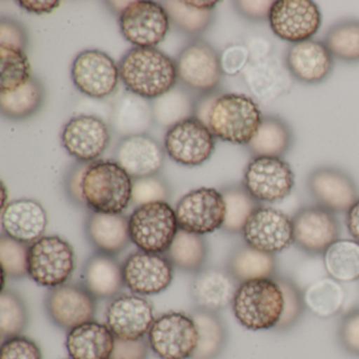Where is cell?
I'll use <instances>...</instances> for the list:
<instances>
[{"label":"cell","mask_w":359,"mask_h":359,"mask_svg":"<svg viewBox=\"0 0 359 359\" xmlns=\"http://www.w3.org/2000/svg\"><path fill=\"white\" fill-rule=\"evenodd\" d=\"M118 68L130 93L144 100L165 95L177 81L175 62L155 48H133L123 56Z\"/></svg>","instance_id":"1"},{"label":"cell","mask_w":359,"mask_h":359,"mask_svg":"<svg viewBox=\"0 0 359 359\" xmlns=\"http://www.w3.org/2000/svg\"><path fill=\"white\" fill-rule=\"evenodd\" d=\"M133 178L116 161L89 163L81 180L83 203L96 213L121 214L132 203Z\"/></svg>","instance_id":"2"},{"label":"cell","mask_w":359,"mask_h":359,"mask_svg":"<svg viewBox=\"0 0 359 359\" xmlns=\"http://www.w3.org/2000/svg\"><path fill=\"white\" fill-rule=\"evenodd\" d=\"M231 306L235 318L245 329L275 330L283 315V291L275 278L239 283Z\"/></svg>","instance_id":"3"},{"label":"cell","mask_w":359,"mask_h":359,"mask_svg":"<svg viewBox=\"0 0 359 359\" xmlns=\"http://www.w3.org/2000/svg\"><path fill=\"white\" fill-rule=\"evenodd\" d=\"M262 116L251 97L243 94L218 96L212 104L208 127L215 137L234 144H249Z\"/></svg>","instance_id":"4"},{"label":"cell","mask_w":359,"mask_h":359,"mask_svg":"<svg viewBox=\"0 0 359 359\" xmlns=\"http://www.w3.org/2000/svg\"><path fill=\"white\" fill-rule=\"evenodd\" d=\"M178 230L175 210L168 203L140 205L129 217L130 239L147 253L165 254Z\"/></svg>","instance_id":"5"},{"label":"cell","mask_w":359,"mask_h":359,"mask_svg":"<svg viewBox=\"0 0 359 359\" xmlns=\"http://www.w3.org/2000/svg\"><path fill=\"white\" fill-rule=\"evenodd\" d=\"M75 270L72 245L60 236H43L29 245L28 276L37 285H65Z\"/></svg>","instance_id":"6"},{"label":"cell","mask_w":359,"mask_h":359,"mask_svg":"<svg viewBox=\"0 0 359 359\" xmlns=\"http://www.w3.org/2000/svg\"><path fill=\"white\" fill-rule=\"evenodd\" d=\"M197 341L194 320L184 312L163 313L148 333L149 346L159 359H191Z\"/></svg>","instance_id":"7"},{"label":"cell","mask_w":359,"mask_h":359,"mask_svg":"<svg viewBox=\"0 0 359 359\" xmlns=\"http://www.w3.org/2000/svg\"><path fill=\"white\" fill-rule=\"evenodd\" d=\"M295 184V175L287 161L277 157H254L245 170V190L258 203H279Z\"/></svg>","instance_id":"8"},{"label":"cell","mask_w":359,"mask_h":359,"mask_svg":"<svg viewBox=\"0 0 359 359\" xmlns=\"http://www.w3.org/2000/svg\"><path fill=\"white\" fill-rule=\"evenodd\" d=\"M175 214L180 230L203 236L222 228L226 203L222 192L216 189L199 188L178 201Z\"/></svg>","instance_id":"9"},{"label":"cell","mask_w":359,"mask_h":359,"mask_svg":"<svg viewBox=\"0 0 359 359\" xmlns=\"http://www.w3.org/2000/svg\"><path fill=\"white\" fill-rule=\"evenodd\" d=\"M245 243L264 253H280L294 245L293 220L280 210L260 205L245 222Z\"/></svg>","instance_id":"10"},{"label":"cell","mask_w":359,"mask_h":359,"mask_svg":"<svg viewBox=\"0 0 359 359\" xmlns=\"http://www.w3.org/2000/svg\"><path fill=\"white\" fill-rule=\"evenodd\" d=\"M165 149L175 163L196 167L213 154L215 136L205 123L196 117H191L169 128L165 134Z\"/></svg>","instance_id":"11"},{"label":"cell","mask_w":359,"mask_h":359,"mask_svg":"<svg viewBox=\"0 0 359 359\" xmlns=\"http://www.w3.org/2000/svg\"><path fill=\"white\" fill-rule=\"evenodd\" d=\"M169 14L154 1H133L119 16L121 33L136 48H154L170 29Z\"/></svg>","instance_id":"12"},{"label":"cell","mask_w":359,"mask_h":359,"mask_svg":"<svg viewBox=\"0 0 359 359\" xmlns=\"http://www.w3.org/2000/svg\"><path fill=\"white\" fill-rule=\"evenodd\" d=\"M96 300L83 285L65 283L48 291L45 306L50 320L69 332L94 320Z\"/></svg>","instance_id":"13"},{"label":"cell","mask_w":359,"mask_h":359,"mask_svg":"<svg viewBox=\"0 0 359 359\" xmlns=\"http://www.w3.org/2000/svg\"><path fill=\"white\" fill-rule=\"evenodd\" d=\"M275 35L290 43L310 41L321 26V14L311 0H277L269 16Z\"/></svg>","instance_id":"14"},{"label":"cell","mask_w":359,"mask_h":359,"mask_svg":"<svg viewBox=\"0 0 359 359\" xmlns=\"http://www.w3.org/2000/svg\"><path fill=\"white\" fill-rule=\"evenodd\" d=\"M173 269L163 254L134 252L123 262V283L136 295H156L169 289Z\"/></svg>","instance_id":"15"},{"label":"cell","mask_w":359,"mask_h":359,"mask_svg":"<svg viewBox=\"0 0 359 359\" xmlns=\"http://www.w3.org/2000/svg\"><path fill=\"white\" fill-rule=\"evenodd\" d=\"M292 220L294 245L308 255H323L339 239V224L335 215L319 205L302 208Z\"/></svg>","instance_id":"16"},{"label":"cell","mask_w":359,"mask_h":359,"mask_svg":"<svg viewBox=\"0 0 359 359\" xmlns=\"http://www.w3.org/2000/svg\"><path fill=\"white\" fill-rule=\"evenodd\" d=\"M155 319L152 304L144 296L136 294L117 295L106 312V325L117 339L144 338Z\"/></svg>","instance_id":"17"},{"label":"cell","mask_w":359,"mask_h":359,"mask_svg":"<svg viewBox=\"0 0 359 359\" xmlns=\"http://www.w3.org/2000/svg\"><path fill=\"white\" fill-rule=\"evenodd\" d=\"M121 74L114 60L104 52H81L72 66V79L81 93L96 100L111 95L118 85Z\"/></svg>","instance_id":"18"},{"label":"cell","mask_w":359,"mask_h":359,"mask_svg":"<svg viewBox=\"0 0 359 359\" xmlns=\"http://www.w3.org/2000/svg\"><path fill=\"white\" fill-rule=\"evenodd\" d=\"M110 140L107 123L92 115L71 119L62 134V146L67 152L81 163H94L106 151Z\"/></svg>","instance_id":"19"},{"label":"cell","mask_w":359,"mask_h":359,"mask_svg":"<svg viewBox=\"0 0 359 359\" xmlns=\"http://www.w3.org/2000/svg\"><path fill=\"white\" fill-rule=\"evenodd\" d=\"M308 188L317 205L332 212L344 213L358 201V190L353 178L336 168H319L310 174Z\"/></svg>","instance_id":"20"},{"label":"cell","mask_w":359,"mask_h":359,"mask_svg":"<svg viewBox=\"0 0 359 359\" xmlns=\"http://www.w3.org/2000/svg\"><path fill=\"white\" fill-rule=\"evenodd\" d=\"M176 67L180 81L198 91H212L222 79V60L211 46L203 41L188 46L180 53Z\"/></svg>","instance_id":"21"},{"label":"cell","mask_w":359,"mask_h":359,"mask_svg":"<svg viewBox=\"0 0 359 359\" xmlns=\"http://www.w3.org/2000/svg\"><path fill=\"white\" fill-rule=\"evenodd\" d=\"M239 283L226 268L205 266L191 283V297L195 308L218 313L232 306Z\"/></svg>","instance_id":"22"},{"label":"cell","mask_w":359,"mask_h":359,"mask_svg":"<svg viewBox=\"0 0 359 359\" xmlns=\"http://www.w3.org/2000/svg\"><path fill=\"white\" fill-rule=\"evenodd\" d=\"M4 234L26 245H32L45 234L47 212L34 199L22 198L8 203L1 210Z\"/></svg>","instance_id":"23"},{"label":"cell","mask_w":359,"mask_h":359,"mask_svg":"<svg viewBox=\"0 0 359 359\" xmlns=\"http://www.w3.org/2000/svg\"><path fill=\"white\" fill-rule=\"evenodd\" d=\"M163 158L161 147L146 134L123 138L117 147L116 163L133 180L156 175Z\"/></svg>","instance_id":"24"},{"label":"cell","mask_w":359,"mask_h":359,"mask_svg":"<svg viewBox=\"0 0 359 359\" xmlns=\"http://www.w3.org/2000/svg\"><path fill=\"white\" fill-rule=\"evenodd\" d=\"M287 66L293 76L302 83H318L331 72L333 55L320 41H302L290 48Z\"/></svg>","instance_id":"25"},{"label":"cell","mask_w":359,"mask_h":359,"mask_svg":"<svg viewBox=\"0 0 359 359\" xmlns=\"http://www.w3.org/2000/svg\"><path fill=\"white\" fill-rule=\"evenodd\" d=\"M115 339L108 325L91 320L68 332L66 348L72 359H111Z\"/></svg>","instance_id":"26"},{"label":"cell","mask_w":359,"mask_h":359,"mask_svg":"<svg viewBox=\"0 0 359 359\" xmlns=\"http://www.w3.org/2000/svg\"><path fill=\"white\" fill-rule=\"evenodd\" d=\"M86 233L97 253L115 256L129 245V218L123 214L96 213L88 217Z\"/></svg>","instance_id":"27"},{"label":"cell","mask_w":359,"mask_h":359,"mask_svg":"<svg viewBox=\"0 0 359 359\" xmlns=\"http://www.w3.org/2000/svg\"><path fill=\"white\" fill-rule=\"evenodd\" d=\"M81 285L96 299H113L125 285L123 264L115 256L107 254L90 256L83 264Z\"/></svg>","instance_id":"28"},{"label":"cell","mask_w":359,"mask_h":359,"mask_svg":"<svg viewBox=\"0 0 359 359\" xmlns=\"http://www.w3.org/2000/svg\"><path fill=\"white\" fill-rule=\"evenodd\" d=\"M226 269L239 283L256 279L274 278L278 274L275 255L254 249L247 243L233 250L226 262Z\"/></svg>","instance_id":"29"},{"label":"cell","mask_w":359,"mask_h":359,"mask_svg":"<svg viewBox=\"0 0 359 359\" xmlns=\"http://www.w3.org/2000/svg\"><path fill=\"white\" fill-rule=\"evenodd\" d=\"M153 109L148 100L135 94L123 96L114 108L113 127L123 137L142 135L152 125Z\"/></svg>","instance_id":"30"},{"label":"cell","mask_w":359,"mask_h":359,"mask_svg":"<svg viewBox=\"0 0 359 359\" xmlns=\"http://www.w3.org/2000/svg\"><path fill=\"white\" fill-rule=\"evenodd\" d=\"M198 333L196 350L191 359H216L226 346L228 333L218 313L194 308L190 313Z\"/></svg>","instance_id":"31"},{"label":"cell","mask_w":359,"mask_h":359,"mask_svg":"<svg viewBox=\"0 0 359 359\" xmlns=\"http://www.w3.org/2000/svg\"><path fill=\"white\" fill-rule=\"evenodd\" d=\"M292 140L291 129L283 119L266 116L248 148L254 157L281 158L291 148Z\"/></svg>","instance_id":"32"},{"label":"cell","mask_w":359,"mask_h":359,"mask_svg":"<svg viewBox=\"0 0 359 359\" xmlns=\"http://www.w3.org/2000/svg\"><path fill=\"white\" fill-rule=\"evenodd\" d=\"M165 255L173 268L182 272L196 274L205 268L208 259V245L201 235L180 229Z\"/></svg>","instance_id":"33"},{"label":"cell","mask_w":359,"mask_h":359,"mask_svg":"<svg viewBox=\"0 0 359 359\" xmlns=\"http://www.w3.org/2000/svg\"><path fill=\"white\" fill-rule=\"evenodd\" d=\"M306 310L319 318H331L339 314L346 294L342 283L325 277L309 285L304 291Z\"/></svg>","instance_id":"34"},{"label":"cell","mask_w":359,"mask_h":359,"mask_svg":"<svg viewBox=\"0 0 359 359\" xmlns=\"http://www.w3.org/2000/svg\"><path fill=\"white\" fill-rule=\"evenodd\" d=\"M327 275L340 283L359 280V243L354 239H338L323 253Z\"/></svg>","instance_id":"35"},{"label":"cell","mask_w":359,"mask_h":359,"mask_svg":"<svg viewBox=\"0 0 359 359\" xmlns=\"http://www.w3.org/2000/svg\"><path fill=\"white\" fill-rule=\"evenodd\" d=\"M31 66L24 50L0 46V93H11L30 81Z\"/></svg>","instance_id":"36"},{"label":"cell","mask_w":359,"mask_h":359,"mask_svg":"<svg viewBox=\"0 0 359 359\" xmlns=\"http://www.w3.org/2000/svg\"><path fill=\"white\" fill-rule=\"evenodd\" d=\"M226 203V218L222 230L230 234L243 233L251 214L260 207L259 203L243 186H232L222 191Z\"/></svg>","instance_id":"37"},{"label":"cell","mask_w":359,"mask_h":359,"mask_svg":"<svg viewBox=\"0 0 359 359\" xmlns=\"http://www.w3.org/2000/svg\"><path fill=\"white\" fill-rule=\"evenodd\" d=\"M29 323V312L20 293L4 287L0 293V337L1 340L22 335Z\"/></svg>","instance_id":"38"},{"label":"cell","mask_w":359,"mask_h":359,"mask_svg":"<svg viewBox=\"0 0 359 359\" xmlns=\"http://www.w3.org/2000/svg\"><path fill=\"white\" fill-rule=\"evenodd\" d=\"M43 88L35 79L11 93H0V108L10 118L20 119L36 112L43 102Z\"/></svg>","instance_id":"39"},{"label":"cell","mask_w":359,"mask_h":359,"mask_svg":"<svg viewBox=\"0 0 359 359\" xmlns=\"http://www.w3.org/2000/svg\"><path fill=\"white\" fill-rule=\"evenodd\" d=\"M325 43L332 55L344 62L359 60V22H338L325 35Z\"/></svg>","instance_id":"40"},{"label":"cell","mask_w":359,"mask_h":359,"mask_svg":"<svg viewBox=\"0 0 359 359\" xmlns=\"http://www.w3.org/2000/svg\"><path fill=\"white\" fill-rule=\"evenodd\" d=\"M274 278L283 294V315L274 331L287 332L295 327L304 316L306 309L304 291L290 277L277 274Z\"/></svg>","instance_id":"41"},{"label":"cell","mask_w":359,"mask_h":359,"mask_svg":"<svg viewBox=\"0 0 359 359\" xmlns=\"http://www.w3.org/2000/svg\"><path fill=\"white\" fill-rule=\"evenodd\" d=\"M154 100L153 115L161 125L171 128L180 121L191 118L192 104L188 96L180 90L172 89Z\"/></svg>","instance_id":"42"},{"label":"cell","mask_w":359,"mask_h":359,"mask_svg":"<svg viewBox=\"0 0 359 359\" xmlns=\"http://www.w3.org/2000/svg\"><path fill=\"white\" fill-rule=\"evenodd\" d=\"M29 245L7 235L0 237V264L5 278L22 279L28 276Z\"/></svg>","instance_id":"43"},{"label":"cell","mask_w":359,"mask_h":359,"mask_svg":"<svg viewBox=\"0 0 359 359\" xmlns=\"http://www.w3.org/2000/svg\"><path fill=\"white\" fill-rule=\"evenodd\" d=\"M165 5L170 20L184 32L191 34L203 32L211 22V11L195 9L186 1H167Z\"/></svg>","instance_id":"44"},{"label":"cell","mask_w":359,"mask_h":359,"mask_svg":"<svg viewBox=\"0 0 359 359\" xmlns=\"http://www.w3.org/2000/svg\"><path fill=\"white\" fill-rule=\"evenodd\" d=\"M169 197V188L158 176L133 180L132 188V201L137 207L153 203H167Z\"/></svg>","instance_id":"45"},{"label":"cell","mask_w":359,"mask_h":359,"mask_svg":"<svg viewBox=\"0 0 359 359\" xmlns=\"http://www.w3.org/2000/svg\"><path fill=\"white\" fill-rule=\"evenodd\" d=\"M0 359H43V353L34 340L20 335L4 340Z\"/></svg>","instance_id":"46"},{"label":"cell","mask_w":359,"mask_h":359,"mask_svg":"<svg viewBox=\"0 0 359 359\" xmlns=\"http://www.w3.org/2000/svg\"><path fill=\"white\" fill-rule=\"evenodd\" d=\"M338 340L348 354L359 357V308L344 315L338 327Z\"/></svg>","instance_id":"47"},{"label":"cell","mask_w":359,"mask_h":359,"mask_svg":"<svg viewBox=\"0 0 359 359\" xmlns=\"http://www.w3.org/2000/svg\"><path fill=\"white\" fill-rule=\"evenodd\" d=\"M148 339H115L114 351L111 359H148Z\"/></svg>","instance_id":"48"},{"label":"cell","mask_w":359,"mask_h":359,"mask_svg":"<svg viewBox=\"0 0 359 359\" xmlns=\"http://www.w3.org/2000/svg\"><path fill=\"white\" fill-rule=\"evenodd\" d=\"M0 46L18 48L25 50L27 47V34L24 28L16 22L3 20L0 22Z\"/></svg>","instance_id":"49"},{"label":"cell","mask_w":359,"mask_h":359,"mask_svg":"<svg viewBox=\"0 0 359 359\" xmlns=\"http://www.w3.org/2000/svg\"><path fill=\"white\" fill-rule=\"evenodd\" d=\"M275 1H266V0H245V1H236L237 9L239 13L251 20H269L271 9Z\"/></svg>","instance_id":"50"},{"label":"cell","mask_w":359,"mask_h":359,"mask_svg":"<svg viewBox=\"0 0 359 359\" xmlns=\"http://www.w3.org/2000/svg\"><path fill=\"white\" fill-rule=\"evenodd\" d=\"M18 5L30 12V13L37 14V15H43V14H51L54 10L60 7L62 3L57 0H20L18 1Z\"/></svg>","instance_id":"51"},{"label":"cell","mask_w":359,"mask_h":359,"mask_svg":"<svg viewBox=\"0 0 359 359\" xmlns=\"http://www.w3.org/2000/svg\"><path fill=\"white\" fill-rule=\"evenodd\" d=\"M88 165H81V167L73 170L68 182H67L69 194L72 197V199H74V201L81 203V205H85L83 195H81V180H83V173H85Z\"/></svg>","instance_id":"52"},{"label":"cell","mask_w":359,"mask_h":359,"mask_svg":"<svg viewBox=\"0 0 359 359\" xmlns=\"http://www.w3.org/2000/svg\"><path fill=\"white\" fill-rule=\"evenodd\" d=\"M346 224L351 236L359 243V198L346 212Z\"/></svg>","instance_id":"53"},{"label":"cell","mask_w":359,"mask_h":359,"mask_svg":"<svg viewBox=\"0 0 359 359\" xmlns=\"http://www.w3.org/2000/svg\"><path fill=\"white\" fill-rule=\"evenodd\" d=\"M186 3L188 4L191 7L195 8V9L201 10V11H211L217 5L218 1H189L186 0Z\"/></svg>","instance_id":"54"},{"label":"cell","mask_w":359,"mask_h":359,"mask_svg":"<svg viewBox=\"0 0 359 359\" xmlns=\"http://www.w3.org/2000/svg\"><path fill=\"white\" fill-rule=\"evenodd\" d=\"M133 3V1H110L111 7L114 8L117 12H118L119 15L125 11L126 9L130 7V5Z\"/></svg>","instance_id":"55"},{"label":"cell","mask_w":359,"mask_h":359,"mask_svg":"<svg viewBox=\"0 0 359 359\" xmlns=\"http://www.w3.org/2000/svg\"><path fill=\"white\" fill-rule=\"evenodd\" d=\"M1 194H3V205H1V210L5 209L7 207V188H6L5 184H1Z\"/></svg>","instance_id":"56"},{"label":"cell","mask_w":359,"mask_h":359,"mask_svg":"<svg viewBox=\"0 0 359 359\" xmlns=\"http://www.w3.org/2000/svg\"><path fill=\"white\" fill-rule=\"evenodd\" d=\"M70 359H72V358H70Z\"/></svg>","instance_id":"57"}]
</instances>
